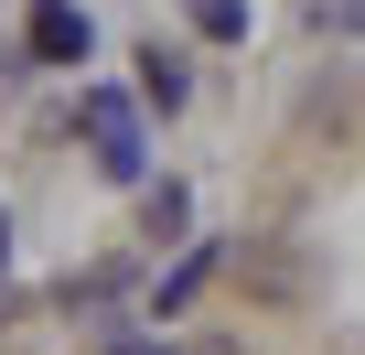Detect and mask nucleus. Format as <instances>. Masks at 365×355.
<instances>
[{
    "instance_id": "f257e3e1",
    "label": "nucleus",
    "mask_w": 365,
    "mask_h": 355,
    "mask_svg": "<svg viewBox=\"0 0 365 355\" xmlns=\"http://www.w3.org/2000/svg\"><path fill=\"white\" fill-rule=\"evenodd\" d=\"M86 140H97V172L140 184V140H129V97H86Z\"/></svg>"
},
{
    "instance_id": "f03ea898",
    "label": "nucleus",
    "mask_w": 365,
    "mask_h": 355,
    "mask_svg": "<svg viewBox=\"0 0 365 355\" xmlns=\"http://www.w3.org/2000/svg\"><path fill=\"white\" fill-rule=\"evenodd\" d=\"M33 54L43 65H76L86 54V11H76V0H43V11H33Z\"/></svg>"
},
{
    "instance_id": "7ed1b4c3",
    "label": "nucleus",
    "mask_w": 365,
    "mask_h": 355,
    "mask_svg": "<svg viewBox=\"0 0 365 355\" xmlns=\"http://www.w3.org/2000/svg\"><path fill=\"white\" fill-rule=\"evenodd\" d=\"M194 33H205V44H237V33H247V0H194Z\"/></svg>"
},
{
    "instance_id": "20e7f679",
    "label": "nucleus",
    "mask_w": 365,
    "mask_h": 355,
    "mask_svg": "<svg viewBox=\"0 0 365 355\" xmlns=\"http://www.w3.org/2000/svg\"><path fill=\"white\" fill-rule=\"evenodd\" d=\"M140 97H161V108H182V65H172V54H161V44H150V54H140Z\"/></svg>"
},
{
    "instance_id": "39448f33",
    "label": "nucleus",
    "mask_w": 365,
    "mask_h": 355,
    "mask_svg": "<svg viewBox=\"0 0 365 355\" xmlns=\"http://www.w3.org/2000/svg\"><path fill=\"white\" fill-rule=\"evenodd\" d=\"M205 269H215V259H205V248H194V259H182V269H172V280H161V312H182V301H194V291H205Z\"/></svg>"
},
{
    "instance_id": "423d86ee",
    "label": "nucleus",
    "mask_w": 365,
    "mask_h": 355,
    "mask_svg": "<svg viewBox=\"0 0 365 355\" xmlns=\"http://www.w3.org/2000/svg\"><path fill=\"white\" fill-rule=\"evenodd\" d=\"M333 22H344V33H365V0H333Z\"/></svg>"
}]
</instances>
